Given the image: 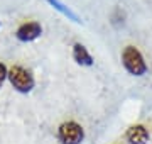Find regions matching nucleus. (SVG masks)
Masks as SVG:
<instances>
[{
	"mask_svg": "<svg viewBox=\"0 0 152 144\" xmlns=\"http://www.w3.org/2000/svg\"><path fill=\"white\" fill-rule=\"evenodd\" d=\"M122 65H124L125 71L132 76H144L149 70L147 61L140 53V49L132 44L125 46L122 51Z\"/></svg>",
	"mask_w": 152,
	"mask_h": 144,
	"instance_id": "f257e3e1",
	"label": "nucleus"
},
{
	"mask_svg": "<svg viewBox=\"0 0 152 144\" xmlns=\"http://www.w3.org/2000/svg\"><path fill=\"white\" fill-rule=\"evenodd\" d=\"M7 80L10 82L12 88L19 92V93L27 95L36 88V76L32 75L31 70L20 66V65H14L9 68V76Z\"/></svg>",
	"mask_w": 152,
	"mask_h": 144,
	"instance_id": "f03ea898",
	"label": "nucleus"
},
{
	"mask_svg": "<svg viewBox=\"0 0 152 144\" xmlns=\"http://www.w3.org/2000/svg\"><path fill=\"white\" fill-rule=\"evenodd\" d=\"M58 141L61 144H81L85 141V129L76 120H66L58 127Z\"/></svg>",
	"mask_w": 152,
	"mask_h": 144,
	"instance_id": "7ed1b4c3",
	"label": "nucleus"
},
{
	"mask_svg": "<svg viewBox=\"0 0 152 144\" xmlns=\"http://www.w3.org/2000/svg\"><path fill=\"white\" fill-rule=\"evenodd\" d=\"M41 36H42V26L37 21H27V22L20 24L15 31V37L20 43H32Z\"/></svg>",
	"mask_w": 152,
	"mask_h": 144,
	"instance_id": "20e7f679",
	"label": "nucleus"
},
{
	"mask_svg": "<svg viewBox=\"0 0 152 144\" xmlns=\"http://www.w3.org/2000/svg\"><path fill=\"white\" fill-rule=\"evenodd\" d=\"M125 139L129 144H147L151 136H149V131L144 124H134L127 129Z\"/></svg>",
	"mask_w": 152,
	"mask_h": 144,
	"instance_id": "39448f33",
	"label": "nucleus"
},
{
	"mask_svg": "<svg viewBox=\"0 0 152 144\" xmlns=\"http://www.w3.org/2000/svg\"><path fill=\"white\" fill-rule=\"evenodd\" d=\"M73 60H75L76 65L80 66H93L95 65V60L93 56L90 54V51L86 49V46L81 44V43H75L73 44Z\"/></svg>",
	"mask_w": 152,
	"mask_h": 144,
	"instance_id": "423d86ee",
	"label": "nucleus"
},
{
	"mask_svg": "<svg viewBox=\"0 0 152 144\" xmlns=\"http://www.w3.org/2000/svg\"><path fill=\"white\" fill-rule=\"evenodd\" d=\"M46 2H48L49 5H51L53 9H54V10L59 12L61 15H64L66 19H68V21H73L75 24H83L81 17L78 15V14H76V12L73 10L71 7L66 5L64 2H61V0H46Z\"/></svg>",
	"mask_w": 152,
	"mask_h": 144,
	"instance_id": "0eeeda50",
	"label": "nucleus"
},
{
	"mask_svg": "<svg viewBox=\"0 0 152 144\" xmlns=\"http://www.w3.org/2000/svg\"><path fill=\"white\" fill-rule=\"evenodd\" d=\"M7 76H9V68L5 66V63H0V88L4 87Z\"/></svg>",
	"mask_w": 152,
	"mask_h": 144,
	"instance_id": "6e6552de",
	"label": "nucleus"
},
{
	"mask_svg": "<svg viewBox=\"0 0 152 144\" xmlns=\"http://www.w3.org/2000/svg\"><path fill=\"white\" fill-rule=\"evenodd\" d=\"M0 27H2V22H0Z\"/></svg>",
	"mask_w": 152,
	"mask_h": 144,
	"instance_id": "1a4fd4ad",
	"label": "nucleus"
}]
</instances>
